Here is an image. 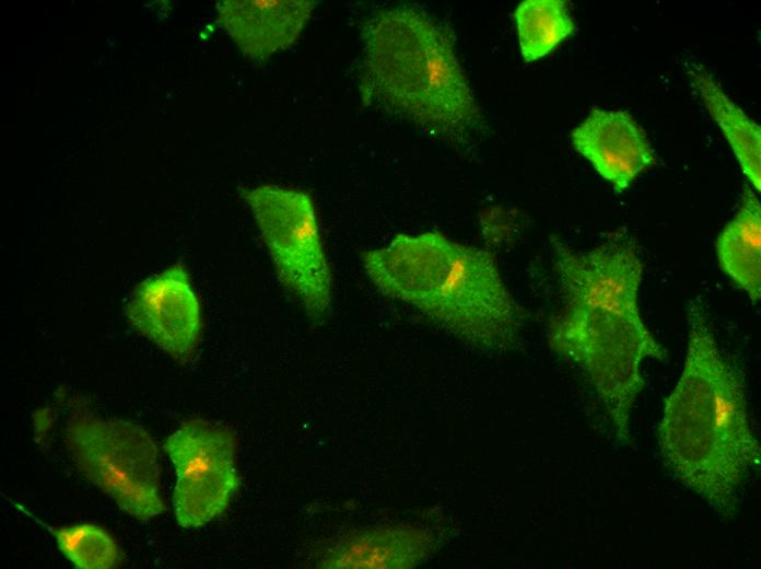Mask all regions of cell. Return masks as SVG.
Instances as JSON below:
<instances>
[{
	"label": "cell",
	"instance_id": "obj_4",
	"mask_svg": "<svg viewBox=\"0 0 761 569\" xmlns=\"http://www.w3.org/2000/svg\"><path fill=\"white\" fill-rule=\"evenodd\" d=\"M359 89L378 106L443 139L465 142L484 123L452 32L422 8L398 4L362 25Z\"/></svg>",
	"mask_w": 761,
	"mask_h": 569
},
{
	"label": "cell",
	"instance_id": "obj_2",
	"mask_svg": "<svg viewBox=\"0 0 761 569\" xmlns=\"http://www.w3.org/2000/svg\"><path fill=\"white\" fill-rule=\"evenodd\" d=\"M683 369L664 403L657 429L670 474L722 519L731 520L746 484L760 468L741 372L723 355L703 304L687 307Z\"/></svg>",
	"mask_w": 761,
	"mask_h": 569
},
{
	"label": "cell",
	"instance_id": "obj_7",
	"mask_svg": "<svg viewBox=\"0 0 761 569\" xmlns=\"http://www.w3.org/2000/svg\"><path fill=\"white\" fill-rule=\"evenodd\" d=\"M164 450L176 473L173 507L177 523L198 529L222 514L241 485L233 431L191 419L166 439Z\"/></svg>",
	"mask_w": 761,
	"mask_h": 569
},
{
	"label": "cell",
	"instance_id": "obj_10",
	"mask_svg": "<svg viewBox=\"0 0 761 569\" xmlns=\"http://www.w3.org/2000/svg\"><path fill=\"white\" fill-rule=\"evenodd\" d=\"M313 0H222L216 21L244 56L262 62L291 47L311 20Z\"/></svg>",
	"mask_w": 761,
	"mask_h": 569
},
{
	"label": "cell",
	"instance_id": "obj_9",
	"mask_svg": "<svg viewBox=\"0 0 761 569\" xmlns=\"http://www.w3.org/2000/svg\"><path fill=\"white\" fill-rule=\"evenodd\" d=\"M571 142L616 193L655 163L644 131L625 111L594 107L572 130Z\"/></svg>",
	"mask_w": 761,
	"mask_h": 569
},
{
	"label": "cell",
	"instance_id": "obj_6",
	"mask_svg": "<svg viewBox=\"0 0 761 569\" xmlns=\"http://www.w3.org/2000/svg\"><path fill=\"white\" fill-rule=\"evenodd\" d=\"M273 262L280 282L320 321L331 304V271L311 195L265 184L239 188Z\"/></svg>",
	"mask_w": 761,
	"mask_h": 569
},
{
	"label": "cell",
	"instance_id": "obj_12",
	"mask_svg": "<svg viewBox=\"0 0 761 569\" xmlns=\"http://www.w3.org/2000/svg\"><path fill=\"white\" fill-rule=\"evenodd\" d=\"M721 269L752 303L761 298V204L756 193L745 187L740 206L716 240Z\"/></svg>",
	"mask_w": 761,
	"mask_h": 569
},
{
	"label": "cell",
	"instance_id": "obj_14",
	"mask_svg": "<svg viewBox=\"0 0 761 569\" xmlns=\"http://www.w3.org/2000/svg\"><path fill=\"white\" fill-rule=\"evenodd\" d=\"M513 18L526 62L547 56L575 30L563 0H524L516 7Z\"/></svg>",
	"mask_w": 761,
	"mask_h": 569
},
{
	"label": "cell",
	"instance_id": "obj_3",
	"mask_svg": "<svg viewBox=\"0 0 761 569\" xmlns=\"http://www.w3.org/2000/svg\"><path fill=\"white\" fill-rule=\"evenodd\" d=\"M361 260L380 293L467 344L491 352L517 346L522 309L490 252L428 231L398 233L386 246L363 252Z\"/></svg>",
	"mask_w": 761,
	"mask_h": 569
},
{
	"label": "cell",
	"instance_id": "obj_15",
	"mask_svg": "<svg viewBox=\"0 0 761 569\" xmlns=\"http://www.w3.org/2000/svg\"><path fill=\"white\" fill-rule=\"evenodd\" d=\"M54 536L59 550L80 569H108L120 564L121 554L109 533L95 524L52 527L39 522Z\"/></svg>",
	"mask_w": 761,
	"mask_h": 569
},
{
	"label": "cell",
	"instance_id": "obj_16",
	"mask_svg": "<svg viewBox=\"0 0 761 569\" xmlns=\"http://www.w3.org/2000/svg\"><path fill=\"white\" fill-rule=\"evenodd\" d=\"M482 235L491 247L502 246L508 243L516 232V218L510 211L494 207L480 219Z\"/></svg>",
	"mask_w": 761,
	"mask_h": 569
},
{
	"label": "cell",
	"instance_id": "obj_13",
	"mask_svg": "<svg viewBox=\"0 0 761 569\" xmlns=\"http://www.w3.org/2000/svg\"><path fill=\"white\" fill-rule=\"evenodd\" d=\"M692 86L700 95L751 185L761 190V128L722 90L712 73L701 63L688 65Z\"/></svg>",
	"mask_w": 761,
	"mask_h": 569
},
{
	"label": "cell",
	"instance_id": "obj_1",
	"mask_svg": "<svg viewBox=\"0 0 761 569\" xmlns=\"http://www.w3.org/2000/svg\"><path fill=\"white\" fill-rule=\"evenodd\" d=\"M551 245L563 307L549 324V345L584 372L616 440L627 445L633 406L645 386L642 363L668 358L640 312L642 258L624 232L611 233L584 252L555 236H551Z\"/></svg>",
	"mask_w": 761,
	"mask_h": 569
},
{
	"label": "cell",
	"instance_id": "obj_8",
	"mask_svg": "<svg viewBox=\"0 0 761 569\" xmlns=\"http://www.w3.org/2000/svg\"><path fill=\"white\" fill-rule=\"evenodd\" d=\"M129 323L179 362L188 361L202 328L201 307L182 263L139 282L126 306Z\"/></svg>",
	"mask_w": 761,
	"mask_h": 569
},
{
	"label": "cell",
	"instance_id": "obj_11",
	"mask_svg": "<svg viewBox=\"0 0 761 569\" xmlns=\"http://www.w3.org/2000/svg\"><path fill=\"white\" fill-rule=\"evenodd\" d=\"M435 545V534L424 526H374L328 542L316 553L315 566L323 569H411L424 562Z\"/></svg>",
	"mask_w": 761,
	"mask_h": 569
},
{
	"label": "cell",
	"instance_id": "obj_5",
	"mask_svg": "<svg viewBox=\"0 0 761 569\" xmlns=\"http://www.w3.org/2000/svg\"><path fill=\"white\" fill-rule=\"evenodd\" d=\"M67 443L82 475L124 512L145 522L165 511L159 449L143 428L82 414L68 422Z\"/></svg>",
	"mask_w": 761,
	"mask_h": 569
}]
</instances>
